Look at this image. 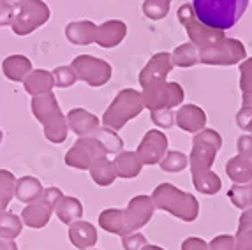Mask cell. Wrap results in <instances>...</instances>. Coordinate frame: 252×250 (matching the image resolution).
Wrapping results in <instances>:
<instances>
[{
  "label": "cell",
  "mask_w": 252,
  "mask_h": 250,
  "mask_svg": "<svg viewBox=\"0 0 252 250\" xmlns=\"http://www.w3.org/2000/svg\"><path fill=\"white\" fill-rule=\"evenodd\" d=\"M143 109L145 106L143 99H141V92H138L134 88L120 90L111 100V104L106 108L104 115H102V125L113 130L122 129L127 122L134 120Z\"/></svg>",
  "instance_id": "obj_5"
},
{
  "label": "cell",
  "mask_w": 252,
  "mask_h": 250,
  "mask_svg": "<svg viewBox=\"0 0 252 250\" xmlns=\"http://www.w3.org/2000/svg\"><path fill=\"white\" fill-rule=\"evenodd\" d=\"M44 187L41 185L35 176H21L16 180V187H14V197L21 203H34L41 197Z\"/></svg>",
  "instance_id": "obj_26"
},
{
  "label": "cell",
  "mask_w": 252,
  "mask_h": 250,
  "mask_svg": "<svg viewBox=\"0 0 252 250\" xmlns=\"http://www.w3.org/2000/svg\"><path fill=\"white\" fill-rule=\"evenodd\" d=\"M51 11L48 7L46 2L42 0H29L18 9V13L14 14L11 29L16 35H29V33L35 32L39 27L46 25L50 21Z\"/></svg>",
  "instance_id": "obj_7"
},
{
  "label": "cell",
  "mask_w": 252,
  "mask_h": 250,
  "mask_svg": "<svg viewBox=\"0 0 252 250\" xmlns=\"http://www.w3.org/2000/svg\"><path fill=\"white\" fill-rule=\"evenodd\" d=\"M90 176L92 180L95 182L99 187H108L118 178L117 171H115V166H113V160H109L108 157H99L95 158L92 162V166L89 167Z\"/></svg>",
  "instance_id": "obj_27"
},
{
  "label": "cell",
  "mask_w": 252,
  "mask_h": 250,
  "mask_svg": "<svg viewBox=\"0 0 252 250\" xmlns=\"http://www.w3.org/2000/svg\"><path fill=\"white\" fill-rule=\"evenodd\" d=\"M127 35V25L122 20H109L102 25H97L95 44L101 48H117Z\"/></svg>",
  "instance_id": "obj_15"
},
{
  "label": "cell",
  "mask_w": 252,
  "mask_h": 250,
  "mask_svg": "<svg viewBox=\"0 0 252 250\" xmlns=\"http://www.w3.org/2000/svg\"><path fill=\"white\" fill-rule=\"evenodd\" d=\"M67 118L69 130L81 138V136H92L99 127H101V120L97 115L87 111L85 108H74L65 115Z\"/></svg>",
  "instance_id": "obj_13"
},
{
  "label": "cell",
  "mask_w": 252,
  "mask_h": 250,
  "mask_svg": "<svg viewBox=\"0 0 252 250\" xmlns=\"http://www.w3.org/2000/svg\"><path fill=\"white\" fill-rule=\"evenodd\" d=\"M92 136L101 141L102 148H104L108 155H117V154H120V152L124 150L122 138H120V136L117 134V130L109 129V127H106V125L99 127V129H97L95 132L92 134Z\"/></svg>",
  "instance_id": "obj_29"
},
{
  "label": "cell",
  "mask_w": 252,
  "mask_h": 250,
  "mask_svg": "<svg viewBox=\"0 0 252 250\" xmlns=\"http://www.w3.org/2000/svg\"><path fill=\"white\" fill-rule=\"evenodd\" d=\"M156 206L150 196H134L126 208H108L99 215V225L106 233L126 236L139 231L150 222Z\"/></svg>",
  "instance_id": "obj_1"
},
{
  "label": "cell",
  "mask_w": 252,
  "mask_h": 250,
  "mask_svg": "<svg viewBox=\"0 0 252 250\" xmlns=\"http://www.w3.org/2000/svg\"><path fill=\"white\" fill-rule=\"evenodd\" d=\"M156 210L171 213L173 217L184 222H194L199 217V201L189 194L180 190L171 184H160L154 188L150 196Z\"/></svg>",
  "instance_id": "obj_4"
},
{
  "label": "cell",
  "mask_w": 252,
  "mask_h": 250,
  "mask_svg": "<svg viewBox=\"0 0 252 250\" xmlns=\"http://www.w3.org/2000/svg\"><path fill=\"white\" fill-rule=\"evenodd\" d=\"M208 250H236L235 236H231V234H219L208 243Z\"/></svg>",
  "instance_id": "obj_41"
},
{
  "label": "cell",
  "mask_w": 252,
  "mask_h": 250,
  "mask_svg": "<svg viewBox=\"0 0 252 250\" xmlns=\"http://www.w3.org/2000/svg\"><path fill=\"white\" fill-rule=\"evenodd\" d=\"M14 7L7 0H0V27H9L13 23Z\"/></svg>",
  "instance_id": "obj_46"
},
{
  "label": "cell",
  "mask_w": 252,
  "mask_h": 250,
  "mask_svg": "<svg viewBox=\"0 0 252 250\" xmlns=\"http://www.w3.org/2000/svg\"><path fill=\"white\" fill-rule=\"evenodd\" d=\"M180 250H208V242H205L203 238L198 236L185 238L184 242H182Z\"/></svg>",
  "instance_id": "obj_48"
},
{
  "label": "cell",
  "mask_w": 252,
  "mask_h": 250,
  "mask_svg": "<svg viewBox=\"0 0 252 250\" xmlns=\"http://www.w3.org/2000/svg\"><path fill=\"white\" fill-rule=\"evenodd\" d=\"M145 245H147V236L141 234V233H138V231L122 236L124 250H141Z\"/></svg>",
  "instance_id": "obj_40"
},
{
  "label": "cell",
  "mask_w": 252,
  "mask_h": 250,
  "mask_svg": "<svg viewBox=\"0 0 252 250\" xmlns=\"http://www.w3.org/2000/svg\"><path fill=\"white\" fill-rule=\"evenodd\" d=\"M235 122L242 130H249V132H252V108L242 106V108L238 109V113H236Z\"/></svg>",
  "instance_id": "obj_44"
},
{
  "label": "cell",
  "mask_w": 252,
  "mask_h": 250,
  "mask_svg": "<svg viewBox=\"0 0 252 250\" xmlns=\"http://www.w3.org/2000/svg\"><path fill=\"white\" fill-rule=\"evenodd\" d=\"M113 166H115V171H117L118 178H136L139 173L143 171V162H141V158L139 155L134 152H120V154L115 155L113 158Z\"/></svg>",
  "instance_id": "obj_21"
},
{
  "label": "cell",
  "mask_w": 252,
  "mask_h": 250,
  "mask_svg": "<svg viewBox=\"0 0 252 250\" xmlns=\"http://www.w3.org/2000/svg\"><path fill=\"white\" fill-rule=\"evenodd\" d=\"M249 0H192L194 14L201 23L217 30H229L242 20Z\"/></svg>",
  "instance_id": "obj_2"
},
{
  "label": "cell",
  "mask_w": 252,
  "mask_h": 250,
  "mask_svg": "<svg viewBox=\"0 0 252 250\" xmlns=\"http://www.w3.org/2000/svg\"><path fill=\"white\" fill-rule=\"evenodd\" d=\"M23 229V222L21 217H18L16 213L11 212H0V238L5 240H16L21 234Z\"/></svg>",
  "instance_id": "obj_31"
},
{
  "label": "cell",
  "mask_w": 252,
  "mask_h": 250,
  "mask_svg": "<svg viewBox=\"0 0 252 250\" xmlns=\"http://www.w3.org/2000/svg\"><path fill=\"white\" fill-rule=\"evenodd\" d=\"M9 203H11V199L0 196V212H5V210H7V206H9Z\"/></svg>",
  "instance_id": "obj_52"
},
{
  "label": "cell",
  "mask_w": 252,
  "mask_h": 250,
  "mask_svg": "<svg viewBox=\"0 0 252 250\" xmlns=\"http://www.w3.org/2000/svg\"><path fill=\"white\" fill-rule=\"evenodd\" d=\"M236 250H252V229H238L235 234Z\"/></svg>",
  "instance_id": "obj_45"
},
{
  "label": "cell",
  "mask_w": 252,
  "mask_h": 250,
  "mask_svg": "<svg viewBox=\"0 0 252 250\" xmlns=\"http://www.w3.org/2000/svg\"><path fill=\"white\" fill-rule=\"evenodd\" d=\"M247 59V50L238 39L226 37L199 48V62L205 65H236Z\"/></svg>",
  "instance_id": "obj_6"
},
{
  "label": "cell",
  "mask_w": 252,
  "mask_h": 250,
  "mask_svg": "<svg viewBox=\"0 0 252 250\" xmlns=\"http://www.w3.org/2000/svg\"><path fill=\"white\" fill-rule=\"evenodd\" d=\"M2 139H4V132H2V129H0V143H2Z\"/></svg>",
  "instance_id": "obj_55"
},
{
  "label": "cell",
  "mask_w": 252,
  "mask_h": 250,
  "mask_svg": "<svg viewBox=\"0 0 252 250\" xmlns=\"http://www.w3.org/2000/svg\"><path fill=\"white\" fill-rule=\"evenodd\" d=\"M89 250H99V249H89Z\"/></svg>",
  "instance_id": "obj_56"
},
{
  "label": "cell",
  "mask_w": 252,
  "mask_h": 250,
  "mask_svg": "<svg viewBox=\"0 0 252 250\" xmlns=\"http://www.w3.org/2000/svg\"><path fill=\"white\" fill-rule=\"evenodd\" d=\"M169 2L171 0H145L141 9L148 20L159 21L169 14Z\"/></svg>",
  "instance_id": "obj_34"
},
{
  "label": "cell",
  "mask_w": 252,
  "mask_h": 250,
  "mask_svg": "<svg viewBox=\"0 0 252 250\" xmlns=\"http://www.w3.org/2000/svg\"><path fill=\"white\" fill-rule=\"evenodd\" d=\"M192 184L194 188L201 192V194H205V196H215L222 188L220 176L214 171L203 173V175H192Z\"/></svg>",
  "instance_id": "obj_30"
},
{
  "label": "cell",
  "mask_w": 252,
  "mask_h": 250,
  "mask_svg": "<svg viewBox=\"0 0 252 250\" xmlns=\"http://www.w3.org/2000/svg\"><path fill=\"white\" fill-rule=\"evenodd\" d=\"M69 240L80 250L94 249L97 243V229L87 220H76L69 224Z\"/></svg>",
  "instance_id": "obj_18"
},
{
  "label": "cell",
  "mask_w": 252,
  "mask_h": 250,
  "mask_svg": "<svg viewBox=\"0 0 252 250\" xmlns=\"http://www.w3.org/2000/svg\"><path fill=\"white\" fill-rule=\"evenodd\" d=\"M177 16L178 21L182 23V27L185 29V32H187V35H189L190 42H192L194 46H198V50L203 46H208V44H212V42L219 41V39H222L226 35L224 30L212 29V27L201 23L196 18V14H194L192 4L180 5L177 11Z\"/></svg>",
  "instance_id": "obj_8"
},
{
  "label": "cell",
  "mask_w": 252,
  "mask_h": 250,
  "mask_svg": "<svg viewBox=\"0 0 252 250\" xmlns=\"http://www.w3.org/2000/svg\"><path fill=\"white\" fill-rule=\"evenodd\" d=\"M227 197L238 210H247L252 206V180L249 184H235L227 190Z\"/></svg>",
  "instance_id": "obj_33"
},
{
  "label": "cell",
  "mask_w": 252,
  "mask_h": 250,
  "mask_svg": "<svg viewBox=\"0 0 252 250\" xmlns=\"http://www.w3.org/2000/svg\"><path fill=\"white\" fill-rule=\"evenodd\" d=\"M240 90L242 94H252V59L240 62Z\"/></svg>",
  "instance_id": "obj_38"
},
{
  "label": "cell",
  "mask_w": 252,
  "mask_h": 250,
  "mask_svg": "<svg viewBox=\"0 0 252 250\" xmlns=\"http://www.w3.org/2000/svg\"><path fill=\"white\" fill-rule=\"evenodd\" d=\"M236 150L240 155L252 160V134H245V136H240L236 139Z\"/></svg>",
  "instance_id": "obj_47"
},
{
  "label": "cell",
  "mask_w": 252,
  "mask_h": 250,
  "mask_svg": "<svg viewBox=\"0 0 252 250\" xmlns=\"http://www.w3.org/2000/svg\"><path fill=\"white\" fill-rule=\"evenodd\" d=\"M164 173H180L185 167H189V155L180 150H168L159 162Z\"/></svg>",
  "instance_id": "obj_32"
},
{
  "label": "cell",
  "mask_w": 252,
  "mask_h": 250,
  "mask_svg": "<svg viewBox=\"0 0 252 250\" xmlns=\"http://www.w3.org/2000/svg\"><path fill=\"white\" fill-rule=\"evenodd\" d=\"M53 212L62 224L69 225L76 220H81V217H83V204H81V201L78 197L63 196L60 199V203L55 206Z\"/></svg>",
  "instance_id": "obj_25"
},
{
  "label": "cell",
  "mask_w": 252,
  "mask_h": 250,
  "mask_svg": "<svg viewBox=\"0 0 252 250\" xmlns=\"http://www.w3.org/2000/svg\"><path fill=\"white\" fill-rule=\"evenodd\" d=\"M226 175L233 184H249L252 180V160L240 154L231 157L226 162Z\"/></svg>",
  "instance_id": "obj_24"
},
{
  "label": "cell",
  "mask_w": 252,
  "mask_h": 250,
  "mask_svg": "<svg viewBox=\"0 0 252 250\" xmlns=\"http://www.w3.org/2000/svg\"><path fill=\"white\" fill-rule=\"evenodd\" d=\"M217 148L203 143H192V150L189 154V167L190 175H203L212 171L215 158H217Z\"/></svg>",
  "instance_id": "obj_16"
},
{
  "label": "cell",
  "mask_w": 252,
  "mask_h": 250,
  "mask_svg": "<svg viewBox=\"0 0 252 250\" xmlns=\"http://www.w3.org/2000/svg\"><path fill=\"white\" fill-rule=\"evenodd\" d=\"M71 67L74 69L76 76L80 81H85L89 87L99 88L104 87L111 79V65L106 60H101L94 57V55H78L72 60Z\"/></svg>",
  "instance_id": "obj_9"
},
{
  "label": "cell",
  "mask_w": 252,
  "mask_h": 250,
  "mask_svg": "<svg viewBox=\"0 0 252 250\" xmlns=\"http://www.w3.org/2000/svg\"><path fill=\"white\" fill-rule=\"evenodd\" d=\"M171 62L173 65L177 67H192L199 62V50L198 46H194L192 42H185V44H180L173 50L171 53Z\"/></svg>",
  "instance_id": "obj_28"
},
{
  "label": "cell",
  "mask_w": 252,
  "mask_h": 250,
  "mask_svg": "<svg viewBox=\"0 0 252 250\" xmlns=\"http://www.w3.org/2000/svg\"><path fill=\"white\" fill-rule=\"evenodd\" d=\"M185 100V92L177 81H169V109L180 108Z\"/></svg>",
  "instance_id": "obj_42"
},
{
  "label": "cell",
  "mask_w": 252,
  "mask_h": 250,
  "mask_svg": "<svg viewBox=\"0 0 252 250\" xmlns=\"http://www.w3.org/2000/svg\"><path fill=\"white\" fill-rule=\"evenodd\" d=\"M14 187H16V176L7 169H0V196L13 199Z\"/></svg>",
  "instance_id": "obj_39"
},
{
  "label": "cell",
  "mask_w": 252,
  "mask_h": 250,
  "mask_svg": "<svg viewBox=\"0 0 252 250\" xmlns=\"http://www.w3.org/2000/svg\"><path fill=\"white\" fill-rule=\"evenodd\" d=\"M32 69H34L32 62H30V59H27L25 55H9L7 59H4V62H2L4 76L9 81H14V83H18V81L23 83V79L29 76Z\"/></svg>",
  "instance_id": "obj_23"
},
{
  "label": "cell",
  "mask_w": 252,
  "mask_h": 250,
  "mask_svg": "<svg viewBox=\"0 0 252 250\" xmlns=\"http://www.w3.org/2000/svg\"><path fill=\"white\" fill-rule=\"evenodd\" d=\"M55 78V87L59 88H69L78 81V76H76L74 69L71 65H60V67H55L53 71H51Z\"/></svg>",
  "instance_id": "obj_35"
},
{
  "label": "cell",
  "mask_w": 252,
  "mask_h": 250,
  "mask_svg": "<svg viewBox=\"0 0 252 250\" xmlns=\"http://www.w3.org/2000/svg\"><path fill=\"white\" fill-rule=\"evenodd\" d=\"M175 125L185 132L196 134L206 127V113L196 104H184L175 113Z\"/></svg>",
  "instance_id": "obj_14"
},
{
  "label": "cell",
  "mask_w": 252,
  "mask_h": 250,
  "mask_svg": "<svg viewBox=\"0 0 252 250\" xmlns=\"http://www.w3.org/2000/svg\"><path fill=\"white\" fill-rule=\"evenodd\" d=\"M0 250H18V245L14 240H5L0 238Z\"/></svg>",
  "instance_id": "obj_50"
},
{
  "label": "cell",
  "mask_w": 252,
  "mask_h": 250,
  "mask_svg": "<svg viewBox=\"0 0 252 250\" xmlns=\"http://www.w3.org/2000/svg\"><path fill=\"white\" fill-rule=\"evenodd\" d=\"M150 120L159 129H169L175 125V111L169 108L156 109V111H150Z\"/></svg>",
  "instance_id": "obj_36"
},
{
  "label": "cell",
  "mask_w": 252,
  "mask_h": 250,
  "mask_svg": "<svg viewBox=\"0 0 252 250\" xmlns=\"http://www.w3.org/2000/svg\"><path fill=\"white\" fill-rule=\"evenodd\" d=\"M141 99H143V106L148 111L169 108V81L152 83L143 87Z\"/></svg>",
  "instance_id": "obj_19"
},
{
  "label": "cell",
  "mask_w": 252,
  "mask_h": 250,
  "mask_svg": "<svg viewBox=\"0 0 252 250\" xmlns=\"http://www.w3.org/2000/svg\"><path fill=\"white\" fill-rule=\"evenodd\" d=\"M63 197V192L60 190V188L57 187H48L42 190L41 197H39V201H42L44 204H48L51 210H55V206L60 203V199Z\"/></svg>",
  "instance_id": "obj_43"
},
{
  "label": "cell",
  "mask_w": 252,
  "mask_h": 250,
  "mask_svg": "<svg viewBox=\"0 0 252 250\" xmlns=\"http://www.w3.org/2000/svg\"><path fill=\"white\" fill-rule=\"evenodd\" d=\"M95 32L97 25L89 20L71 21L65 25V37L71 44H76V46H89V44L95 42Z\"/></svg>",
  "instance_id": "obj_17"
},
{
  "label": "cell",
  "mask_w": 252,
  "mask_h": 250,
  "mask_svg": "<svg viewBox=\"0 0 252 250\" xmlns=\"http://www.w3.org/2000/svg\"><path fill=\"white\" fill-rule=\"evenodd\" d=\"M23 87L29 95H42V94L53 92L55 88V78L50 71L44 69H32L25 79H23Z\"/></svg>",
  "instance_id": "obj_20"
},
{
  "label": "cell",
  "mask_w": 252,
  "mask_h": 250,
  "mask_svg": "<svg viewBox=\"0 0 252 250\" xmlns=\"http://www.w3.org/2000/svg\"><path fill=\"white\" fill-rule=\"evenodd\" d=\"M106 150L102 148L101 141L94 136H81L76 139V143L71 146L65 154V166L72 169H81V171H89V167L95 158L104 157Z\"/></svg>",
  "instance_id": "obj_10"
},
{
  "label": "cell",
  "mask_w": 252,
  "mask_h": 250,
  "mask_svg": "<svg viewBox=\"0 0 252 250\" xmlns=\"http://www.w3.org/2000/svg\"><path fill=\"white\" fill-rule=\"evenodd\" d=\"M30 109L34 113V117L41 122L42 130H44V138L50 143L60 145L67 139L69 125L67 118L60 109L57 95L53 92L35 95L30 100Z\"/></svg>",
  "instance_id": "obj_3"
},
{
  "label": "cell",
  "mask_w": 252,
  "mask_h": 250,
  "mask_svg": "<svg viewBox=\"0 0 252 250\" xmlns=\"http://www.w3.org/2000/svg\"><path fill=\"white\" fill-rule=\"evenodd\" d=\"M242 106L252 108V94H242Z\"/></svg>",
  "instance_id": "obj_51"
},
{
  "label": "cell",
  "mask_w": 252,
  "mask_h": 250,
  "mask_svg": "<svg viewBox=\"0 0 252 250\" xmlns=\"http://www.w3.org/2000/svg\"><path fill=\"white\" fill-rule=\"evenodd\" d=\"M7 2H9L11 5H13L14 9H20L21 5L25 4V2H29V0H7Z\"/></svg>",
  "instance_id": "obj_53"
},
{
  "label": "cell",
  "mask_w": 252,
  "mask_h": 250,
  "mask_svg": "<svg viewBox=\"0 0 252 250\" xmlns=\"http://www.w3.org/2000/svg\"><path fill=\"white\" fill-rule=\"evenodd\" d=\"M173 67L175 65L171 62V53H166V51L156 53L139 72V85L147 87L152 83H162L168 79V74L173 71Z\"/></svg>",
  "instance_id": "obj_12"
},
{
  "label": "cell",
  "mask_w": 252,
  "mask_h": 250,
  "mask_svg": "<svg viewBox=\"0 0 252 250\" xmlns=\"http://www.w3.org/2000/svg\"><path fill=\"white\" fill-rule=\"evenodd\" d=\"M192 143H203V145H210L217 150H220V146H222V136L214 129H201L199 132L194 134Z\"/></svg>",
  "instance_id": "obj_37"
},
{
  "label": "cell",
  "mask_w": 252,
  "mask_h": 250,
  "mask_svg": "<svg viewBox=\"0 0 252 250\" xmlns=\"http://www.w3.org/2000/svg\"><path fill=\"white\" fill-rule=\"evenodd\" d=\"M168 152V138L162 130L152 129L143 136L141 143L138 145L136 154L139 155L143 166H156L160 162V158Z\"/></svg>",
  "instance_id": "obj_11"
},
{
  "label": "cell",
  "mask_w": 252,
  "mask_h": 250,
  "mask_svg": "<svg viewBox=\"0 0 252 250\" xmlns=\"http://www.w3.org/2000/svg\"><path fill=\"white\" fill-rule=\"evenodd\" d=\"M141 250H164V249H162V247H157V245H148V243H147V245H145Z\"/></svg>",
  "instance_id": "obj_54"
},
{
  "label": "cell",
  "mask_w": 252,
  "mask_h": 250,
  "mask_svg": "<svg viewBox=\"0 0 252 250\" xmlns=\"http://www.w3.org/2000/svg\"><path fill=\"white\" fill-rule=\"evenodd\" d=\"M51 213H53V210L48 204H44L42 201L37 199L34 203H29L23 208V212H21V222L25 225H29V227H32V229H41V227H44L50 222Z\"/></svg>",
  "instance_id": "obj_22"
},
{
  "label": "cell",
  "mask_w": 252,
  "mask_h": 250,
  "mask_svg": "<svg viewBox=\"0 0 252 250\" xmlns=\"http://www.w3.org/2000/svg\"><path fill=\"white\" fill-rule=\"evenodd\" d=\"M238 229H252V206L244 210V213L240 215Z\"/></svg>",
  "instance_id": "obj_49"
}]
</instances>
